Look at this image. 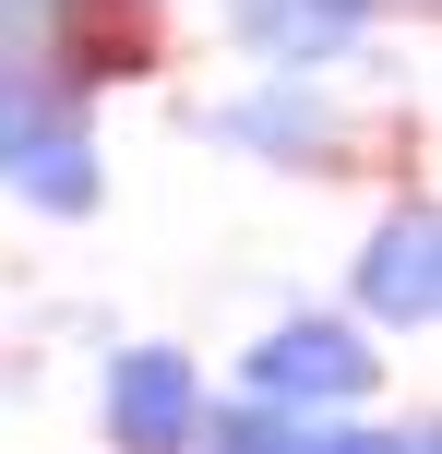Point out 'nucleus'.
Instances as JSON below:
<instances>
[{"label": "nucleus", "mask_w": 442, "mask_h": 454, "mask_svg": "<svg viewBox=\"0 0 442 454\" xmlns=\"http://www.w3.org/2000/svg\"><path fill=\"white\" fill-rule=\"evenodd\" d=\"M383 24H395L383 0H215V36H228L239 60H299V72L371 60Z\"/></svg>", "instance_id": "423d86ee"}, {"label": "nucleus", "mask_w": 442, "mask_h": 454, "mask_svg": "<svg viewBox=\"0 0 442 454\" xmlns=\"http://www.w3.org/2000/svg\"><path fill=\"white\" fill-rule=\"evenodd\" d=\"M180 132L275 168V180H359L371 156H395V132L347 96V72H299V60H252V84L180 108Z\"/></svg>", "instance_id": "f257e3e1"}, {"label": "nucleus", "mask_w": 442, "mask_h": 454, "mask_svg": "<svg viewBox=\"0 0 442 454\" xmlns=\"http://www.w3.org/2000/svg\"><path fill=\"white\" fill-rule=\"evenodd\" d=\"M180 454H299V419L228 383V395H204V419H191V442H180Z\"/></svg>", "instance_id": "0eeeda50"}, {"label": "nucleus", "mask_w": 442, "mask_h": 454, "mask_svg": "<svg viewBox=\"0 0 442 454\" xmlns=\"http://www.w3.org/2000/svg\"><path fill=\"white\" fill-rule=\"evenodd\" d=\"M72 12H84V0H0V48H24V60H36Z\"/></svg>", "instance_id": "9d476101"}, {"label": "nucleus", "mask_w": 442, "mask_h": 454, "mask_svg": "<svg viewBox=\"0 0 442 454\" xmlns=\"http://www.w3.org/2000/svg\"><path fill=\"white\" fill-rule=\"evenodd\" d=\"M347 311L371 323L383 347H430V323H442V204H430V180H395L383 215L359 227Z\"/></svg>", "instance_id": "7ed1b4c3"}, {"label": "nucleus", "mask_w": 442, "mask_h": 454, "mask_svg": "<svg viewBox=\"0 0 442 454\" xmlns=\"http://www.w3.org/2000/svg\"><path fill=\"white\" fill-rule=\"evenodd\" d=\"M48 108V72L24 60V48H0V168H12V144H24V120Z\"/></svg>", "instance_id": "1a4fd4ad"}, {"label": "nucleus", "mask_w": 442, "mask_h": 454, "mask_svg": "<svg viewBox=\"0 0 442 454\" xmlns=\"http://www.w3.org/2000/svg\"><path fill=\"white\" fill-rule=\"evenodd\" d=\"M299 454H442V431L383 419V407H335V419H299Z\"/></svg>", "instance_id": "6e6552de"}, {"label": "nucleus", "mask_w": 442, "mask_h": 454, "mask_svg": "<svg viewBox=\"0 0 442 454\" xmlns=\"http://www.w3.org/2000/svg\"><path fill=\"white\" fill-rule=\"evenodd\" d=\"M383 383H395V347H383L347 299H287V311L239 347V395H263V407H287V419L383 407Z\"/></svg>", "instance_id": "f03ea898"}, {"label": "nucleus", "mask_w": 442, "mask_h": 454, "mask_svg": "<svg viewBox=\"0 0 442 454\" xmlns=\"http://www.w3.org/2000/svg\"><path fill=\"white\" fill-rule=\"evenodd\" d=\"M383 12H407V24H419V12H430V0H383Z\"/></svg>", "instance_id": "9b49d317"}, {"label": "nucleus", "mask_w": 442, "mask_h": 454, "mask_svg": "<svg viewBox=\"0 0 442 454\" xmlns=\"http://www.w3.org/2000/svg\"><path fill=\"white\" fill-rule=\"evenodd\" d=\"M204 395H215V371L180 335H132V347L96 359V442L108 454H180L191 419H204Z\"/></svg>", "instance_id": "20e7f679"}, {"label": "nucleus", "mask_w": 442, "mask_h": 454, "mask_svg": "<svg viewBox=\"0 0 442 454\" xmlns=\"http://www.w3.org/2000/svg\"><path fill=\"white\" fill-rule=\"evenodd\" d=\"M132 12H167V0H132Z\"/></svg>", "instance_id": "f8f14e48"}, {"label": "nucleus", "mask_w": 442, "mask_h": 454, "mask_svg": "<svg viewBox=\"0 0 442 454\" xmlns=\"http://www.w3.org/2000/svg\"><path fill=\"white\" fill-rule=\"evenodd\" d=\"M0 192H12L36 227H84V215H108V120H96V96L48 84V108L24 120V144H12V168H0Z\"/></svg>", "instance_id": "39448f33"}]
</instances>
